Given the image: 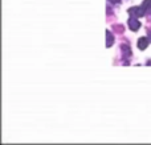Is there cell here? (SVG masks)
<instances>
[{
	"label": "cell",
	"mask_w": 151,
	"mask_h": 145,
	"mask_svg": "<svg viewBox=\"0 0 151 145\" xmlns=\"http://www.w3.org/2000/svg\"><path fill=\"white\" fill-rule=\"evenodd\" d=\"M146 44H147V40H146V38H141V40H139V44H138V46L141 48L142 50H143L145 48H146Z\"/></svg>",
	"instance_id": "6da1fadb"
}]
</instances>
